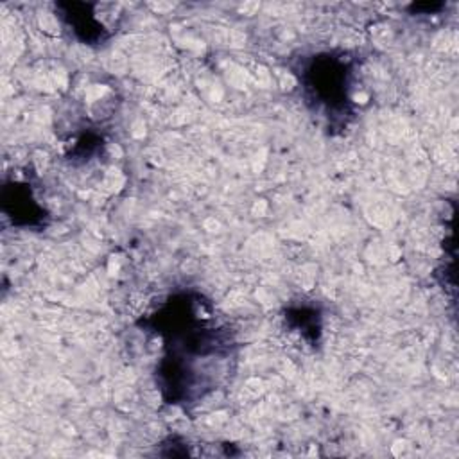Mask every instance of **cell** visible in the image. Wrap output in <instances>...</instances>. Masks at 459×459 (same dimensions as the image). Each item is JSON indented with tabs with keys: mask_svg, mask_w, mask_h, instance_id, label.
Returning <instances> with one entry per match:
<instances>
[{
	"mask_svg": "<svg viewBox=\"0 0 459 459\" xmlns=\"http://www.w3.org/2000/svg\"><path fill=\"white\" fill-rule=\"evenodd\" d=\"M138 325L161 339L156 385L167 403L188 407L219 389L233 371L235 337L201 292L170 294Z\"/></svg>",
	"mask_w": 459,
	"mask_h": 459,
	"instance_id": "1",
	"label": "cell"
},
{
	"mask_svg": "<svg viewBox=\"0 0 459 459\" xmlns=\"http://www.w3.org/2000/svg\"><path fill=\"white\" fill-rule=\"evenodd\" d=\"M355 65L357 59L344 50L307 52L290 65L303 104L330 133H341L355 117Z\"/></svg>",
	"mask_w": 459,
	"mask_h": 459,
	"instance_id": "2",
	"label": "cell"
},
{
	"mask_svg": "<svg viewBox=\"0 0 459 459\" xmlns=\"http://www.w3.org/2000/svg\"><path fill=\"white\" fill-rule=\"evenodd\" d=\"M97 2H56V18L81 43L95 47L106 43L115 30L97 16Z\"/></svg>",
	"mask_w": 459,
	"mask_h": 459,
	"instance_id": "3",
	"label": "cell"
},
{
	"mask_svg": "<svg viewBox=\"0 0 459 459\" xmlns=\"http://www.w3.org/2000/svg\"><path fill=\"white\" fill-rule=\"evenodd\" d=\"M2 210L13 221V224L22 228H45L48 219L45 206L38 203L30 185L20 181L4 185Z\"/></svg>",
	"mask_w": 459,
	"mask_h": 459,
	"instance_id": "4",
	"label": "cell"
},
{
	"mask_svg": "<svg viewBox=\"0 0 459 459\" xmlns=\"http://www.w3.org/2000/svg\"><path fill=\"white\" fill-rule=\"evenodd\" d=\"M287 321L292 328L299 330L308 342H316L321 333V316L314 307H296L287 310Z\"/></svg>",
	"mask_w": 459,
	"mask_h": 459,
	"instance_id": "5",
	"label": "cell"
},
{
	"mask_svg": "<svg viewBox=\"0 0 459 459\" xmlns=\"http://www.w3.org/2000/svg\"><path fill=\"white\" fill-rule=\"evenodd\" d=\"M441 9H445L443 2H436V4H411L409 5L411 14H434V13H439Z\"/></svg>",
	"mask_w": 459,
	"mask_h": 459,
	"instance_id": "6",
	"label": "cell"
}]
</instances>
